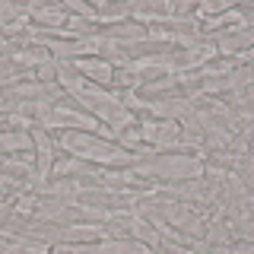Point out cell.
<instances>
[{"instance_id": "obj_1", "label": "cell", "mask_w": 254, "mask_h": 254, "mask_svg": "<svg viewBox=\"0 0 254 254\" xmlns=\"http://www.w3.org/2000/svg\"><path fill=\"white\" fill-rule=\"evenodd\" d=\"M64 143H67L70 149H83V156H89V159H105V162H127V153H121V149L102 146V143L86 140V137H76V133H70Z\"/></svg>"}]
</instances>
